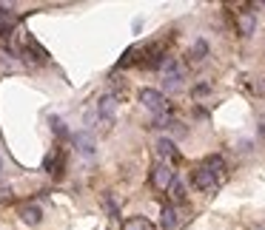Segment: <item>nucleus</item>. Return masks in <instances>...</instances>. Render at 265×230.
Returning <instances> with one entry per match:
<instances>
[{
    "mask_svg": "<svg viewBox=\"0 0 265 230\" xmlns=\"http://www.w3.org/2000/svg\"><path fill=\"white\" fill-rule=\"evenodd\" d=\"M123 230H154V225H151L149 219L134 216V219H128L126 225H123Z\"/></svg>",
    "mask_w": 265,
    "mask_h": 230,
    "instance_id": "13",
    "label": "nucleus"
},
{
    "mask_svg": "<svg viewBox=\"0 0 265 230\" xmlns=\"http://www.w3.org/2000/svg\"><path fill=\"white\" fill-rule=\"evenodd\" d=\"M168 191H171L174 202H183V199H185V188H183V182H180V179H174V182L168 185Z\"/></svg>",
    "mask_w": 265,
    "mask_h": 230,
    "instance_id": "14",
    "label": "nucleus"
},
{
    "mask_svg": "<svg viewBox=\"0 0 265 230\" xmlns=\"http://www.w3.org/2000/svg\"><path fill=\"white\" fill-rule=\"evenodd\" d=\"M103 205L108 207V213H111V216H117V205L111 202V199H108V196H103Z\"/></svg>",
    "mask_w": 265,
    "mask_h": 230,
    "instance_id": "16",
    "label": "nucleus"
},
{
    "mask_svg": "<svg viewBox=\"0 0 265 230\" xmlns=\"http://www.w3.org/2000/svg\"><path fill=\"white\" fill-rule=\"evenodd\" d=\"M9 199H12V191H9V188H0V205L9 202Z\"/></svg>",
    "mask_w": 265,
    "mask_h": 230,
    "instance_id": "18",
    "label": "nucleus"
},
{
    "mask_svg": "<svg viewBox=\"0 0 265 230\" xmlns=\"http://www.w3.org/2000/svg\"><path fill=\"white\" fill-rule=\"evenodd\" d=\"M140 103L146 105L149 111H154L157 116L165 114V108H168V100H165V94L157 91V88H143V91H140Z\"/></svg>",
    "mask_w": 265,
    "mask_h": 230,
    "instance_id": "2",
    "label": "nucleus"
},
{
    "mask_svg": "<svg viewBox=\"0 0 265 230\" xmlns=\"http://www.w3.org/2000/svg\"><path fill=\"white\" fill-rule=\"evenodd\" d=\"M254 91H257V94H265V74H263L257 82H254Z\"/></svg>",
    "mask_w": 265,
    "mask_h": 230,
    "instance_id": "17",
    "label": "nucleus"
},
{
    "mask_svg": "<svg viewBox=\"0 0 265 230\" xmlns=\"http://www.w3.org/2000/svg\"><path fill=\"white\" fill-rule=\"evenodd\" d=\"M20 222L29 225V228H37L43 222V210L37 205H20Z\"/></svg>",
    "mask_w": 265,
    "mask_h": 230,
    "instance_id": "6",
    "label": "nucleus"
},
{
    "mask_svg": "<svg viewBox=\"0 0 265 230\" xmlns=\"http://www.w3.org/2000/svg\"><path fill=\"white\" fill-rule=\"evenodd\" d=\"M254 29H257V17H254V12H240L237 14V32H240L242 37H251Z\"/></svg>",
    "mask_w": 265,
    "mask_h": 230,
    "instance_id": "8",
    "label": "nucleus"
},
{
    "mask_svg": "<svg viewBox=\"0 0 265 230\" xmlns=\"http://www.w3.org/2000/svg\"><path fill=\"white\" fill-rule=\"evenodd\" d=\"M160 225H162V230H174L177 228V213H174V207H162L160 210Z\"/></svg>",
    "mask_w": 265,
    "mask_h": 230,
    "instance_id": "11",
    "label": "nucleus"
},
{
    "mask_svg": "<svg viewBox=\"0 0 265 230\" xmlns=\"http://www.w3.org/2000/svg\"><path fill=\"white\" fill-rule=\"evenodd\" d=\"M52 125H54V134H63V125H60V119H52Z\"/></svg>",
    "mask_w": 265,
    "mask_h": 230,
    "instance_id": "20",
    "label": "nucleus"
},
{
    "mask_svg": "<svg viewBox=\"0 0 265 230\" xmlns=\"http://www.w3.org/2000/svg\"><path fill=\"white\" fill-rule=\"evenodd\" d=\"M208 91H211V85H197V88H194V97H206Z\"/></svg>",
    "mask_w": 265,
    "mask_h": 230,
    "instance_id": "19",
    "label": "nucleus"
},
{
    "mask_svg": "<svg viewBox=\"0 0 265 230\" xmlns=\"http://www.w3.org/2000/svg\"><path fill=\"white\" fill-rule=\"evenodd\" d=\"M114 111H117V97H114V94L100 97V103H97V114H100V119H103V122H108V119L114 116Z\"/></svg>",
    "mask_w": 265,
    "mask_h": 230,
    "instance_id": "7",
    "label": "nucleus"
},
{
    "mask_svg": "<svg viewBox=\"0 0 265 230\" xmlns=\"http://www.w3.org/2000/svg\"><path fill=\"white\" fill-rule=\"evenodd\" d=\"M54 162H57V151H52L46 159H43V171H49V173H54Z\"/></svg>",
    "mask_w": 265,
    "mask_h": 230,
    "instance_id": "15",
    "label": "nucleus"
},
{
    "mask_svg": "<svg viewBox=\"0 0 265 230\" xmlns=\"http://www.w3.org/2000/svg\"><path fill=\"white\" fill-rule=\"evenodd\" d=\"M151 182H154L157 191H168V185L174 182L171 165H168V162H157V165H154V171H151Z\"/></svg>",
    "mask_w": 265,
    "mask_h": 230,
    "instance_id": "3",
    "label": "nucleus"
},
{
    "mask_svg": "<svg viewBox=\"0 0 265 230\" xmlns=\"http://www.w3.org/2000/svg\"><path fill=\"white\" fill-rule=\"evenodd\" d=\"M0 176H3V159H0Z\"/></svg>",
    "mask_w": 265,
    "mask_h": 230,
    "instance_id": "21",
    "label": "nucleus"
},
{
    "mask_svg": "<svg viewBox=\"0 0 265 230\" xmlns=\"http://www.w3.org/2000/svg\"><path fill=\"white\" fill-rule=\"evenodd\" d=\"M191 182H194L197 191H206V193H211V191L217 188V176L208 171V168H203V165H200V168L194 171V176H191Z\"/></svg>",
    "mask_w": 265,
    "mask_h": 230,
    "instance_id": "4",
    "label": "nucleus"
},
{
    "mask_svg": "<svg viewBox=\"0 0 265 230\" xmlns=\"http://www.w3.org/2000/svg\"><path fill=\"white\" fill-rule=\"evenodd\" d=\"M154 153H157V159L160 162H168V159H180V153L174 148V142L168 137H160L157 139V145H154Z\"/></svg>",
    "mask_w": 265,
    "mask_h": 230,
    "instance_id": "5",
    "label": "nucleus"
},
{
    "mask_svg": "<svg viewBox=\"0 0 265 230\" xmlns=\"http://www.w3.org/2000/svg\"><path fill=\"white\" fill-rule=\"evenodd\" d=\"M203 168H208V171H211V173L219 179V176L225 173V159H222V156H217V153H211V156L203 162Z\"/></svg>",
    "mask_w": 265,
    "mask_h": 230,
    "instance_id": "10",
    "label": "nucleus"
},
{
    "mask_svg": "<svg viewBox=\"0 0 265 230\" xmlns=\"http://www.w3.org/2000/svg\"><path fill=\"white\" fill-rule=\"evenodd\" d=\"M206 54H208V43L206 40H197L194 46H191V54H188V57H191V63H203Z\"/></svg>",
    "mask_w": 265,
    "mask_h": 230,
    "instance_id": "12",
    "label": "nucleus"
},
{
    "mask_svg": "<svg viewBox=\"0 0 265 230\" xmlns=\"http://www.w3.org/2000/svg\"><path fill=\"white\" fill-rule=\"evenodd\" d=\"M74 145H77V151H80L83 156H94V139L89 137V134H77V137H74Z\"/></svg>",
    "mask_w": 265,
    "mask_h": 230,
    "instance_id": "9",
    "label": "nucleus"
},
{
    "mask_svg": "<svg viewBox=\"0 0 265 230\" xmlns=\"http://www.w3.org/2000/svg\"><path fill=\"white\" fill-rule=\"evenodd\" d=\"M160 69H162V74H165V80H162L165 91H180V88H183V80H185L183 63H180V60H174V57H165Z\"/></svg>",
    "mask_w": 265,
    "mask_h": 230,
    "instance_id": "1",
    "label": "nucleus"
}]
</instances>
